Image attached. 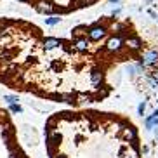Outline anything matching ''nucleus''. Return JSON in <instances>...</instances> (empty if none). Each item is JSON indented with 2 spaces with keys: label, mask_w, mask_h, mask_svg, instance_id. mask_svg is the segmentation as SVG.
<instances>
[{
  "label": "nucleus",
  "mask_w": 158,
  "mask_h": 158,
  "mask_svg": "<svg viewBox=\"0 0 158 158\" xmlns=\"http://www.w3.org/2000/svg\"><path fill=\"white\" fill-rule=\"evenodd\" d=\"M85 30H87V26H84V24H82V26H77V28H75L71 33H73V37H75V38H78L80 35H84V33H87Z\"/></svg>",
  "instance_id": "nucleus-13"
},
{
  "label": "nucleus",
  "mask_w": 158,
  "mask_h": 158,
  "mask_svg": "<svg viewBox=\"0 0 158 158\" xmlns=\"http://www.w3.org/2000/svg\"><path fill=\"white\" fill-rule=\"evenodd\" d=\"M94 0H78V5H82V7H85V5H90Z\"/></svg>",
  "instance_id": "nucleus-19"
},
{
  "label": "nucleus",
  "mask_w": 158,
  "mask_h": 158,
  "mask_svg": "<svg viewBox=\"0 0 158 158\" xmlns=\"http://www.w3.org/2000/svg\"><path fill=\"white\" fill-rule=\"evenodd\" d=\"M144 123H146V127H148V129H151L153 125H158V110H155V111H153V115H151V116H148Z\"/></svg>",
  "instance_id": "nucleus-8"
},
{
  "label": "nucleus",
  "mask_w": 158,
  "mask_h": 158,
  "mask_svg": "<svg viewBox=\"0 0 158 158\" xmlns=\"http://www.w3.org/2000/svg\"><path fill=\"white\" fill-rule=\"evenodd\" d=\"M4 101H7L9 104H12V102H18V98H14V96H4Z\"/></svg>",
  "instance_id": "nucleus-17"
},
{
  "label": "nucleus",
  "mask_w": 158,
  "mask_h": 158,
  "mask_svg": "<svg viewBox=\"0 0 158 158\" xmlns=\"http://www.w3.org/2000/svg\"><path fill=\"white\" fill-rule=\"evenodd\" d=\"M123 137L129 141H134L137 139V132H135V129H132V127H125L123 129Z\"/></svg>",
  "instance_id": "nucleus-9"
},
{
  "label": "nucleus",
  "mask_w": 158,
  "mask_h": 158,
  "mask_svg": "<svg viewBox=\"0 0 158 158\" xmlns=\"http://www.w3.org/2000/svg\"><path fill=\"white\" fill-rule=\"evenodd\" d=\"M59 40L57 38H54V37H51V38H45V42H44V47H45V51H52V49H56L57 45H59Z\"/></svg>",
  "instance_id": "nucleus-7"
},
{
  "label": "nucleus",
  "mask_w": 158,
  "mask_h": 158,
  "mask_svg": "<svg viewBox=\"0 0 158 158\" xmlns=\"http://www.w3.org/2000/svg\"><path fill=\"white\" fill-rule=\"evenodd\" d=\"M144 110H146V102H141L139 106H137V111H139V115H144Z\"/></svg>",
  "instance_id": "nucleus-18"
},
{
  "label": "nucleus",
  "mask_w": 158,
  "mask_h": 158,
  "mask_svg": "<svg viewBox=\"0 0 158 158\" xmlns=\"http://www.w3.org/2000/svg\"><path fill=\"white\" fill-rule=\"evenodd\" d=\"M73 99H75L73 94H63L61 96V101H64V102H73Z\"/></svg>",
  "instance_id": "nucleus-16"
},
{
  "label": "nucleus",
  "mask_w": 158,
  "mask_h": 158,
  "mask_svg": "<svg viewBox=\"0 0 158 158\" xmlns=\"http://www.w3.org/2000/svg\"><path fill=\"white\" fill-rule=\"evenodd\" d=\"M90 80H92L94 85H99L102 82V71L101 70H94L92 75H90Z\"/></svg>",
  "instance_id": "nucleus-11"
},
{
  "label": "nucleus",
  "mask_w": 158,
  "mask_h": 158,
  "mask_svg": "<svg viewBox=\"0 0 158 158\" xmlns=\"http://www.w3.org/2000/svg\"><path fill=\"white\" fill-rule=\"evenodd\" d=\"M110 2H111V4H116V2H120V0H110Z\"/></svg>",
  "instance_id": "nucleus-21"
},
{
  "label": "nucleus",
  "mask_w": 158,
  "mask_h": 158,
  "mask_svg": "<svg viewBox=\"0 0 158 158\" xmlns=\"http://www.w3.org/2000/svg\"><path fill=\"white\" fill-rule=\"evenodd\" d=\"M10 111L12 113H23V108L19 106L18 102H12V104H10Z\"/></svg>",
  "instance_id": "nucleus-15"
},
{
  "label": "nucleus",
  "mask_w": 158,
  "mask_h": 158,
  "mask_svg": "<svg viewBox=\"0 0 158 158\" xmlns=\"http://www.w3.org/2000/svg\"><path fill=\"white\" fill-rule=\"evenodd\" d=\"M61 18H47L45 19V24H49V26H54V24H59Z\"/></svg>",
  "instance_id": "nucleus-14"
},
{
  "label": "nucleus",
  "mask_w": 158,
  "mask_h": 158,
  "mask_svg": "<svg viewBox=\"0 0 158 158\" xmlns=\"http://www.w3.org/2000/svg\"><path fill=\"white\" fill-rule=\"evenodd\" d=\"M14 135V129L12 127H9V129H4V132H2V139H4V143H10V137Z\"/></svg>",
  "instance_id": "nucleus-12"
},
{
  "label": "nucleus",
  "mask_w": 158,
  "mask_h": 158,
  "mask_svg": "<svg viewBox=\"0 0 158 158\" xmlns=\"http://www.w3.org/2000/svg\"><path fill=\"white\" fill-rule=\"evenodd\" d=\"M37 9L40 10V12H47V14H51V12H54V5H51L49 2H38L37 4Z\"/></svg>",
  "instance_id": "nucleus-6"
},
{
  "label": "nucleus",
  "mask_w": 158,
  "mask_h": 158,
  "mask_svg": "<svg viewBox=\"0 0 158 158\" xmlns=\"http://www.w3.org/2000/svg\"><path fill=\"white\" fill-rule=\"evenodd\" d=\"M125 45L129 47L130 51H139L141 49V40L137 37H130V38L125 40Z\"/></svg>",
  "instance_id": "nucleus-4"
},
{
  "label": "nucleus",
  "mask_w": 158,
  "mask_h": 158,
  "mask_svg": "<svg viewBox=\"0 0 158 158\" xmlns=\"http://www.w3.org/2000/svg\"><path fill=\"white\" fill-rule=\"evenodd\" d=\"M104 35H106V28H104V26H101V24H94V26H90V28H89V38H90L92 42L101 40Z\"/></svg>",
  "instance_id": "nucleus-1"
},
{
  "label": "nucleus",
  "mask_w": 158,
  "mask_h": 158,
  "mask_svg": "<svg viewBox=\"0 0 158 158\" xmlns=\"http://www.w3.org/2000/svg\"><path fill=\"white\" fill-rule=\"evenodd\" d=\"M144 64L146 66H156L158 64V52L156 51H149L146 56L143 57Z\"/></svg>",
  "instance_id": "nucleus-3"
},
{
  "label": "nucleus",
  "mask_w": 158,
  "mask_h": 158,
  "mask_svg": "<svg viewBox=\"0 0 158 158\" xmlns=\"http://www.w3.org/2000/svg\"><path fill=\"white\" fill-rule=\"evenodd\" d=\"M122 45H123V40H122V37H113L108 40L106 44V49L110 52H118L122 49Z\"/></svg>",
  "instance_id": "nucleus-2"
},
{
  "label": "nucleus",
  "mask_w": 158,
  "mask_h": 158,
  "mask_svg": "<svg viewBox=\"0 0 158 158\" xmlns=\"http://www.w3.org/2000/svg\"><path fill=\"white\" fill-rule=\"evenodd\" d=\"M75 49H77V51H80V52H85L89 49V42L85 40V38H78V40L75 42Z\"/></svg>",
  "instance_id": "nucleus-10"
},
{
  "label": "nucleus",
  "mask_w": 158,
  "mask_h": 158,
  "mask_svg": "<svg viewBox=\"0 0 158 158\" xmlns=\"http://www.w3.org/2000/svg\"><path fill=\"white\" fill-rule=\"evenodd\" d=\"M153 80H155V82H158V71H155V73H153Z\"/></svg>",
  "instance_id": "nucleus-20"
},
{
  "label": "nucleus",
  "mask_w": 158,
  "mask_h": 158,
  "mask_svg": "<svg viewBox=\"0 0 158 158\" xmlns=\"http://www.w3.org/2000/svg\"><path fill=\"white\" fill-rule=\"evenodd\" d=\"M47 141H49L51 146H57V144L61 143V134L56 132V130H52V132H49V135H47Z\"/></svg>",
  "instance_id": "nucleus-5"
},
{
  "label": "nucleus",
  "mask_w": 158,
  "mask_h": 158,
  "mask_svg": "<svg viewBox=\"0 0 158 158\" xmlns=\"http://www.w3.org/2000/svg\"><path fill=\"white\" fill-rule=\"evenodd\" d=\"M59 158H63V156H59Z\"/></svg>",
  "instance_id": "nucleus-22"
}]
</instances>
